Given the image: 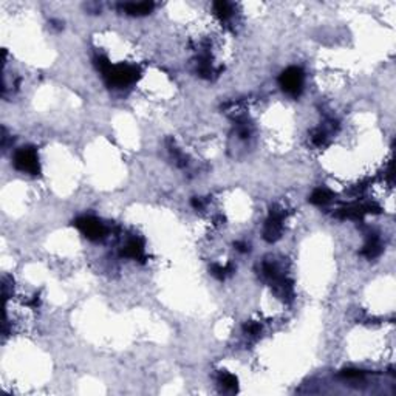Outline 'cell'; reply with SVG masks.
Returning <instances> with one entry per match:
<instances>
[{
    "label": "cell",
    "mask_w": 396,
    "mask_h": 396,
    "mask_svg": "<svg viewBox=\"0 0 396 396\" xmlns=\"http://www.w3.org/2000/svg\"><path fill=\"white\" fill-rule=\"evenodd\" d=\"M136 75H138L136 68L129 65H116V67L110 65L108 70L104 73L110 86H119V87L133 82L136 79Z\"/></svg>",
    "instance_id": "1"
},
{
    "label": "cell",
    "mask_w": 396,
    "mask_h": 396,
    "mask_svg": "<svg viewBox=\"0 0 396 396\" xmlns=\"http://www.w3.org/2000/svg\"><path fill=\"white\" fill-rule=\"evenodd\" d=\"M14 166L26 174H39V160L36 150L31 147H23L17 150L16 155H14Z\"/></svg>",
    "instance_id": "2"
},
{
    "label": "cell",
    "mask_w": 396,
    "mask_h": 396,
    "mask_svg": "<svg viewBox=\"0 0 396 396\" xmlns=\"http://www.w3.org/2000/svg\"><path fill=\"white\" fill-rule=\"evenodd\" d=\"M280 86L287 93L297 96L302 90V84H303V73L300 68L297 67H290L288 70H285L284 73L280 75Z\"/></svg>",
    "instance_id": "3"
},
{
    "label": "cell",
    "mask_w": 396,
    "mask_h": 396,
    "mask_svg": "<svg viewBox=\"0 0 396 396\" xmlns=\"http://www.w3.org/2000/svg\"><path fill=\"white\" fill-rule=\"evenodd\" d=\"M76 226L79 228V231L86 235L87 238L90 240H99L102 238L104 234H105V228L104 224L93 218V217H82V218H78L76 220Z\"/></svg>",
    "instance_id": "4"
},
{
    "label": "cell",
    "mask_w": 396,
    "mask_h": 396,
    "mask_svg": "<svg viewBox=\"0 0 396 396\" xmlns=\"http://www.w3.org/2000/svg\"><path fill=\"white\" fill-rule=\"evenodd\" d=\"M282 221H284V212L279 207L271 209L270 218H268L266 224H265V238L268 242H274L280 237L282 232Z\"/></svg>",
    "instance_id": "5"
},
{
    "label": "cell",
    "mask_w": 396,
    "mask_h": 396,
    "mask_svg": "<svg viewBox=\"0 0 396 396\" xmlns=\"http://www.w3.org/2000/svg\"><path fill=\"white\" fill-rule=\"evenodd\" d=\"M153 8L152 2H139V3H125L122 5V9L130 14V16H146Z\"/></svg>",
    "instance_id": "6"
},
{
    "label": "cell",
    "mask_w": 396,
    "mask_h": 396,
    "mask_svg": "<svg viewBox=\"0 0 396 396\" xmlns=\"http://www.w3.org/2000/svg\"><path fill=\"white\" fill-rule=\"evenodd\" d=\"M122 256L130 257V259H143V256H144L143 243H141L139 240H130V242L125 245V248L122 249Z\"/></svg>",
    "instance_id": "7"
},
{
    "label": "cell",
    "mask_w": 396,
    "mask_h": 396,
    "mask_svg": "<svg viewBox=\"0 0 396 396\" xmlns=\"http://www.w3.org/2000/svg\"><path fill=\"white\" fill-rule=\"evenodd\" d=\"M362 254L367 259H375V257L379 256V254H381V242H379V238L376 235L369 238V242H367V245L362 249Z\"/></svg>",
    "instance_id": "8"
},
{
    "label": "cell",
    "mask_w": 396,
    "mask_h": 396,
    "mask_svg": "<svg viewBox=\"0 0 396 396\" xmlns=\"http://www.w3.org/2000/svg\"><path fill=\"white\" fill-rule=\"evenodd\" d=\"M330 200H331V192L327 191V189H316V191L313 192V195H311V198H309V201H311V203L319 204V206L327 204Z\"/></svg>",
    "instance_id": "9"
},
{
    "label": "cell",
    "mask_w": 396,
    "mask_h": 396,
    "mask_svg": "<svg viewBox=\"0 0 396 396\" xmlns=\"http://www.w3.org/2000/svg\"><path fill=\"white\" fill-rule=\"evenodd\" d=\"M214 9L217 12V16L221 17L223 20L229 19L231 14H232V9H231V5L228 2H217L214 3Z\"/></svg>",
    "instance_id": "10"
},
{
    "label": "cell",
    "mask_w": 396,
    "mask_h": 396,
    "mask_svg": "<svg viewBox=\"0 0 396 396\" xmlns=\"http://www.w3.org/2000/svg\"><path fill=\"white\" fill-rule=\"evenodd\" d=\"M220 383L224 389L228 390H235L237 389V378L229 373H221L220 376Z\"/></svg>",
    "instance_id": "11"
},
{
    "label": "cell",
    "mask_w": 396,
    "mask_h": 396,
    "mask_svg": "<svg viewBox=\"0 0 396 396\" xmlns=\"http://www.w3.org/2000/svg\"><path fill=\"white\" fill-rule=\"evenodd\" d=\"M325 138H327V135H325L323 130L317 129L313 132V135H311V143H313L314 146H322L325 143Z\"/></svg>",
    "instance_id": "12"
},
{
    "label": "cell",
    "mask_w": 396,
    "mask_h": 396,
    "mask_svg": "<svg viewBox=\"0 0 396 396\" xmlns=\"http://www.w3.org/2000/svg\"><path fill=\"white\" fill-rule=\"evenodd\" d=\"M245 331L248 334H251V336H256V334L260 333V325L256 323V322H249V323L245 325Z\"/></svg>",
    "instance_id": "13"
},
{
    "label": "cell",
    "mask_w": 396,
    "mask_h": 396,
    "mask_svg": "<svg viewBox=\"0 0 396 396\" xmlns=\"http://www.w3.org/2000/svg\"><path fill=\"white\" fill-rule=\"evenodd\" d=\"M341 375H342L344 378H347V379H359V378H362V376H364V373H362V372H359V370H353V369L344 370Z\"/></svg>",
    "instance_id": "14"
},
{
    "label": "cell",
    "mask_w": 396,
    "mask_h": 396,
    "mask_svg": "<svg viewBox=\"0 0 396 396\" xmlns=\"http://www.w3.org/2000/svg\"><path fill=\"white\" fill-rule=\"evenodd\" d=\"M237 249H238V251H242V252H246L249 248H248L246 243H242V242H240V243H237Z\"/></svg>",
    "instance_id": "15"
}]
</instances>
